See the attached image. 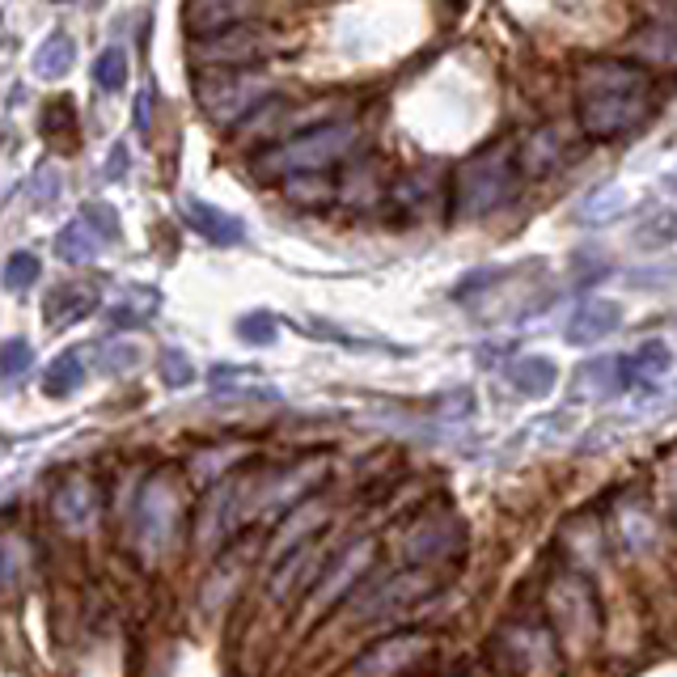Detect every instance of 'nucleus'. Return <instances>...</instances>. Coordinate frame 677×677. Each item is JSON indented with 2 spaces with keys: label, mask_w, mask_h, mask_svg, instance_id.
<instances>
[{
  "label": "nucleus",
  "mask_w": 677,
  "mask_h": 677,
  "mask_svg": "<svg viewBox=\"0 0 677 677\" xmlns=\"http://www.w3.org/2000/svg\"><path fill=\"white\" fill-rule=\"evenodd\" d=\"M623 322V314H618V305L614 301H584L581 310H576V317L567 322V338L572 343H597V338H605L614 326Z\"/></svg>",
  "instance_id": "obj_8"
},
{
  "label": "nucleus",
  "mask_w": 677,
  "mask_h": 677,
  "mask_svg": "<svg viewBox=\"0 0 677 677\" xmlns=\"http://www.w3.org/2000/svg\"><path fill=\"white\" fill-rule=\"evenodd\" d=\"M30 195H34V199H43V204H48L51 195H55V174H51V169H39V178H34V183H30Z\"/></svg>",
  "instance_id": "obj_26"
},
{
  "label": "nucleus",
  "mask_w": 677,
  "mask_h": 677,
  "mask_svg": "<svg viewBox=\"0 0 677 677\" xmlns=\"http://www.w3.org/2000/svg\"><path fill=\"white\" fill-rule=\"evenodd\" d=\"M34 280H39V259H34L30 250L9 254V263H4V284L18 292V289H30Z\"/></svg>",
  "instance_id": "obj_19"
},
{
  "label": "nucleus",
  "mask_w": 677,
  "mask_h": 677,
  "mask_svg": "<svg viewBox=\"0 0 677 677\" xmlns=\"http://www.w3.org/2000/svg\"><path fill=\"white\" fill-rule=\"evenodd\" d=\"M259 0H187V25L199 39L225 34L233 25H246L254 18Z\"/></svg>",
  "instance_id": "obj_6"
},
{
  "label": "nucleus",
  "mask_w": 677,
  "mask_h": 677,
  "mask_svg": "<svg viewBox=\"0 0 677 677\" xmlns=\"http://www.w3.org/2000/svg\"><path fill=\"white\" fill-rule=\"evenodd\" d=\"M559 157H563V136H559L555 127H542V132H533L530 140L517 148L521 174H546V169L559 166Z\"/></svg>",
  "instance_id": "obj_10"
},
{
  "label": "nucleus",
  "mask_w": 677,
  "mask_h": 677,
  "mask_svg": "<svg viewBox=\"0 0 677 677\" xmlns=\"http://www.w3.org/2000/svg\"><path fill=\"white\" fill-rule=\"evenodd\" d=\"M517 148L512 145H491L479 157H470L458 174V187H454V204H458L461 217H487L496 212L500 204H508V195L517 191Z\"/></svg>",
  "instance_id": "obj_3"
},
{
  "label": "nucleus",
  "mask_w": 677,
  "mask_h": 677,
  "mask_svg": "<svg viewBox=\"0 0 677 677\" xmlns=\"http://www.w3.org/2000/svg\"><path fill=\"white\" fill-rule=\"evenodd\" d=\"M187 220H191V229H199L208 242H217V246H238L246 238L242 220L225 217L220 208L199 204V199H187Z\"/></svg>",
  "instance_id": "obj_9"
},
{
  "label": "nucleus",
  "mask_w": 677,
  "mask_h": 677,
  "mask_svg": "<svg viewBox=\"0 0 677 677\" xmlns=\"http://www.w3.org/2000/svg\"><path fill=\"white\" fill-rule=\"evenodd\" d=\"M275 30L267 25H233L225 34H212V39H195L191 60L199 64H217V69H229V73H246L254 64H263L267 55H275Z\"/></svg>",
  "instance_id": "obj_4"
},
{
  "label": "nucleus",
  "mask_w": 677,
  "mask_h": 677,
  "mask_svg": "<svg viewBox=\"0 0 677 677\" xmlns=\"http://www.w3.org/2000/svg\"><path fill=\"white\" fill-rule=\"evenodd\" d=\"M356 140H361V132H356L352 119L317 123V127L292 136L284 145L259 153L254 157V174L259 178H310V174H322L326 166L343 162L356 148Z\"/></svg>",
  "instance_id": "obj_2"
},
{
  "label": "nucleus",
  "mask_w": 677,
  "mask_h": 677,
  "mask_svg": "<svg viewBox=\"0 0 677 677\" xmlns=\"http://www.w3.org/2000/svg\"><path fill=\"white\" fill-rule=\"evenodd\" d=\"M81 386V361L76 356H60L48 368V394H69Z\"/></svg>",
  "instance_id": "obj_20"
},
{
  "label": "nucleus",
  "mask_w": 677,
  "mask_h": 677,
  "mask_svg": "<svg viewBox=\"0 0 677 677\" xmlns=\"http://www.w3.org/2000/svg\"><path fill=\"white\" fill-rule=\"evenodd\" d=\"M81 220H90L97 233L106 229V238H119V220H115V212H111L106 204H90V208H85V217H81Z\"/></svg>",
  "instance_id": "obj_23"
},
{
  "label": "nucleus",
  "mask_w": 677,
  "mask_h": 677,
  "mask_svg": "<svg viewBox=\"0 0 677 677\" xmlns=\"http://www.w3.org/2000/svg\"><path fill=\"white\" fill-rule=\"evenodd\" d=\"M669 368V347L665 343H644L639 352H631L618 361V377L635 386V382H653L656 373H665Z\"/></svg>",
  "instance_id": "obj_13"
},
{
  "label": "nucleus",
  "mask_w": 677,
  "mask_h": 677,
  "mask_svg": "<svg viewBox=\"0 0 677 677\" xmlns=\"http://www.w3.org/2000/svg\"><path fill=\"white\" fill-rule=\"evenodd\" d=\"M39 127H43V136H48L51 145L73 148V136H76L73 102H69V97H51L48 106H43V115H39Z\"/></svg>",
  "instance_id": "obj_15"
},
{
  "label": "nucleus",
  "mask_w": 677,
  "mask_h": 677,
  "mask_svg": "<svg viewBox=\"0 0 677 677\" xmlns=\"http://www.w3.org/2000/svg\"><path fill=\"white\" fill-rule=\"evenodd\" d=\"M55 4H64V0H55Z\"/></svg>",
  "instance_id": "obj_27"
},
{
  "label": "nucleus",
  "mask_w": 677,
  "mask_h": 677,
  "mask_svg": "<svg viewBox=\"0 0 677 677\" xmlns=\"http://www.w3.org/2000/svg\"><path fill=\"white\" fill-rule=\"evenodd\" d=\"M97 242H102V238L90 233V220H76V225H69V229L60 233L55 250H60V259H69V263H90L97 254Z\"/></svg>",
  "instance_id": "obj_17"
},
{
  "label": "nucleus",
  "mask_w": 677,
  "mask_h": 677,
  "mask_svg": "<svg viewBox=\"0 0 677 677\" xmlns=\"http://www.w3.org/2000/svg\"><path fill=\"white\" fill-rule=\"evenodd\" d=\"M436 412H449L445 419H466V415H475V389L440 394V398H436Z\"/></svg>",
  "instance_id": "obj_21"
},
{
  "label": "nucleus",
  "mask_w": 677,
  "mask_h": 677,
  "mask_svg": "<svg viewBox=\"0 0 677 677\" xmlns=\"http://www.w3.org/2000/svg\"><path fill=\"white\" fill-rule=\"evenodd\" d=\"M94 305H97V292L73 284V289H60L51 296L48 314H51V322H76V317L94 314Z\"/></svg>",
  "instance_id": "obj_16"
},
{
  "label": "nucleus",
  "mask_w": 677,
  "mask_h": 677,
  "mask_svg": "<svg viewBox=\"0 0 677 677\" xmlns=\"http://www.w3.org/2000/svg\"><path fill=\"white\" fill-rule=\"evenodd\" d=\"M55 512L64 525H90L97 517V491L85 479H73L69 487H60L55 496Z\"/></svg>",
  "instance_id": "obj_12"
},
{
  "label": "nucleus",
  "mask_w": 677,
  "mask_h": 677,
  "mask_svg": "<svg viewBox=\"0 0 677 677\" xmlns=\"http://www.w3.org/2000/svg\"><path fill=\"white\" fill-rule=\"evenodd\" d=\"M166 377H174V386H187V382H191V364L183 361L178 352H169V356H166Z\"/></svg>",
  "instance_id": "obj_25"
},
{
  "label": "nucleus",
  "mask_w": 677,
  "mask_h": 677,
  "mask_svg": "<svg viewBox=\"0 0 677 677\" xmlns=\"http://www.w3.org/2000/svg\"><path fill=\"white\" fill-rule=\"evenodd\" d=\"M94 81L97 90H106V94H119L123 81H127V55L119 48H106L102 55L94 60Z\"/></svg>",
  "instance_id": "obj_18"
},
{
  "label": "nucleus",
  "mask_w": 677,
  "mask_h": 677,
  "mask_svg": "<svg viewBox=\"0 0 677 677\" xmlns=\"http://www.w3.org/2000/svg\"><path fill=\"white\" fill-rule=\"evenodd\" d=\"M238 335L250 338V343H267V338H275V317L271 314H250L238 322Z\"/></svg>",
  "instance_id": "obj_22"
},
{
  "label": "nucleus",
  "mask_w": 677,
  "mask_h": 677,
  "mask_svg": "<svg viewBox=\"0 0 677 677\" xmlns=\"http://www.w3.org/2000/svg\"><path fill=\"white\" fill-rule=\"evenodd\" d=\"M508 382L521 389V394H530V398H542V394H551V386H555V364L542 361V356H525V361H517L508 368Z\"/></svg>",
  "instance_id": "obj_14"
},
{
  "label": "nucleus",
  "mask_w": 677,
  "mask_h": 677,
  "mask_svg": "<svg viewBox=\"0 0 677 677\" xmlns=\"http://www.w3.org/2000/svg\"><path fill=\"white\" fill-rule=\"evenodd\" d=\"M631 51L653 69H677V22H648L635 30Z\"/></svg>",
  "instance_id": "obj_7"
},
{
  "label": "nucleus",
  "mask_w": 677,
  "mask_h": 677,
  "mask_svg": "<svg viewBox=\"0 0 677 677\" xmlns=\"http://www.w3.org/2000/svg\"><path fill=\"white\" fill-rule=\"evenodd\" d=\"M267 97V85L250 73H220L208 76L199 85V106L212 115L217 123H233V119H250Z\"/></svg>",
  "instance_id": "obj_5"
},
{
  "label": "nucleus",
  "mask_w": 677,
  "mask_h": 677,
  "mask_svg": "<svg viewBox=\"0 0 677 677\" xmlns=\"http://www.w3.org/2000/svg\"><path fill=\"white\" fill-rule=\"evenodd\" d=\"M25 364H30V347H25L22 338H13V343L4 347V377H18Z\"/></svg>",
  "instance_id": "obj_24"
},
{
  "label": "nucleus",
  "mask_w": 677,
  "mask_h": 677,
  "mask_svg": "<svg viewBox=\"0 0 677 677\" xmlns=\"http://www.w3.org/2000/svg\"><path fill=\"white\" fill-rule=\"evenodd\" d=\"M653 76L627 60H589L576 73V123L589 140H614L648 115Z\"/></svg>",
  "instance_id": "obj_1"
},
{
  "label": "nucleus",
  "mask_w": 677,
  "mask_h": 677,
  "mask_svg": "<svg viewBox=\"0 0 677 677\" xmlns=\"http://www.w3.org/2000/svg\"><path fill=\"white\" fill-rule=\"evenodd\" d=\"M73 60H76V43L64 34V30H55V34H48V39L39 43V51H34V76L60 81V76L73 69Z\"/></svg>",
  "instance_id": "obj_11"
}]
</instances>
